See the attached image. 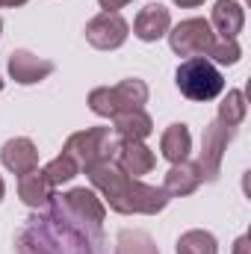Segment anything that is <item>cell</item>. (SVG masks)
<instances>
[{"instance_id": "e0dca14e", "label": "cell", "mask_w": 251, "mask_h": 254, "mask_svg": "<svg viewBox=\"0 0 251 254\" xmlns=\"http://www.w3.org/2000/svg\"><path fill=\"white\" fill-rule=\"evenodd\" d=\"M160 151L169 163H181L187 160L189 151H192V136H189L187 125H169L163 139H160Z\"/></svg>"}, {"instance_id": "3957f363", "label": "cell", "mask_w": 251, "mask_h": 254, "mask_svg": "<svg viewBox=\"0 0 251 254\" xmlns=\"http://www.w3.org/2000/svg\"><path fill=\"white\" fill-rule=\"evenodd\" d=\"M86 175H89V181H92L95 190L104 192V198L110 201V207H113L116 213L130 216V198H133V187H136L139 178H127L113 160H98V163H92V166L86 169Z\"/></svg>"}, {"instance_id": "30bf717a", "label": "cell", "mask_w": 251, "mask_h": 254, "mask_svg": "<svg viewBox=\"0 0 251 254\" xmlns=\"http://www.w3.org/2000/svg\"><path fill=\"white\" fill-rule=\"evenodd\" d=\"M169 30H172V15H169V9L160 6V3H148V6L136 15V21H133V33H136L142 42H157V39H163Z\"/></svg>"}, {"instance_id": "d6986e66", "label": "cell", "mask_w": 251, "mask_h": 254, "mask_svg": "<svg viewBox=\"0 0 251 254\" xmlns=\"http://www.w3.org/2000/svg\"><path fill=\"white\" fill-rule=\"evenodd\" d=\"M178 254H219V243L210 231H187L178 240Z\"/></svg>"}, {"instance_id": "ffe728a7", "label": "cell", "mask_w": 251, "mask_h": 254, "mask_svg": "<svg viewBox=\"0 0 251 254\" xmlns=\"http://www.w3.org/2000/svg\"><path fill=\"white\" fill-rule=\"evenodd\" d=\"M116 254H160L145 231H122L116 240Z\"/></svg>"}, {"instance_id": "7a4b0ae2", "label": "cell", "mask_w": 251, "mask_h": 254, "mask_svg": "<svg viewBox=\"0 0 251 254\" xmlns=\"http://www.w3.org/2000/svg\"><path fill=\"white\" fill-rule=\"evenodd\" d=\"M175 83L181 89V95L189 101H213L222 95L225 89V77L216 65L210 63L207 57H189L178 65V74H175Z\"/></svg>"}, {"instance_id": "ac0fdd59", "label": "cell", "mask_w": 251, "mask_h": 254, "mask_svg": "<svg viewBox=\"0 0 251 254\" xmlns=\"http://www.w3.org/2000/svg\"><path fill=\"white\" fill-rule=\"evenodd\" d=\"M113 98H116V113L122 110H142L148 104V86L136 77H127L119 86H113Z\"/></svg>"}, {"instance_id": "f546056e", "label": "cell", "mask_w": 251, "mask_h": 254, "mask_svg": "<svg viewBox=\"0 0 251 254\" xmlns=\"http://www.w3.org/2000/svg\"><path fill=\"white\" fill-rule=\"evenodd\" d=\"M0 33H3V24H0Z\"/></svg>"}, {"instance_id": "52a82bcc", "label": "cell", "mask_w": 251, "mask_h": 254, "mask_svg": "<svg viewBox=\"0 0 251 254\" xmlns=\"http://www.w3.org/2000/svg\"><path fill=\"white\" fill-rule=\"evenodd\" d=\"M127 21L119 12H101L98 18H92L86 24V42L98 51H116L127 42Z\"/></svg>"}, {"instance_id": "6da1fadb", "label": "cell", "mask_w": 251, "mask_h": 254, "mask_svg": "<svg viewBox=\"0 0 251 254\" xmlns=\"http://www.w3.org/2000/svg\"><path fill=\"white\" fill-rule=\"evenodd\" d=\"M15 254H104V231L80 219L63 195L36 210L15 240Z\"/></svg>"}, {"instance_id": "d4e9b609", "label": "cell", "mask_w": 251, "mask_h": 254, "mask_svg": "<svg viewBox=\"0 0 251 254\" xmlns=\"http://www.w3.org/2000/svg\"><path fill=\"white\" fill-rule=\"evenodd\" d=\"M251 246H249V237H240L237 243H234V254H249Z\"/></svg>"}, {"instance_id": "484cf974", "label": "cell", "mask_w": 251, "mask_h": 254, "mask_svg": "<svg viewBox=\"0 0 251 254\" xmlns=\"http://www.w3.org/2000/svg\"><path fill=\"white\" fill-rule=\"evenodd\" d=\"M172 3H178V6H184V9H192V6H201L204 0H172Z\"/></svg>"}, {"instance_id": "83f0119b", "label": "cell", "mask_w": 251, "mask_h": 254, "mask_svg": "<svg viewBox=\"0 0 251 254\" xmlns=\"http://www.w3.org/2000/svg\"><path fill=\"white\" fill-rule=\"evenodd\" d=\"M3 192H6V187H3V178H0V201H3Z\"/></svg>"}, {"instance_id": "9c48e42d", "label": "cell", "mask_w": 251, "mask_h": 254, "mask_svg": "<svg viewBox=\"0 0 251 254\" xmlns=\"http://www.w3.org/2000/svg\"><path fill=\"white\" fill-rule=\"evenodd\" d=\"M51 71H54V63H48L30 51H12V57H9V74L21 86H33V83L45 80Z\"/></svg>"}, {"instance_id": "8fae6325", "label": "cell", "mask_w": 251, "mask_h": 254, "mask_svg": "<svg viewBox=\"0 0 251 254\" xmlns=\"http://www.w3.org/2000/svg\"><path fill=\"white\" fill-rule=\"evenodd\" d=\"M0 160H3V166H6L9 172L27 175V172H33V169L39 166V151H36V145H33L27 136H18V139H9V142L3 145Z\"/></svg>"}, {"instance_id": "7c38bea8", "label": "cell", "mask_w": 251, "mask_h": 254, "mask_svg": "<svg viewBox=\"0 0 251 254\" xmlns=\"http://www.w3.org/2000/svg\"><path fill=\"white\" fill-rule=\"evenodd\" d=\"M18 195H21V201H24L27 207L42 210V207H48V204L54 201V187H51V181L45 178V172L33 169V172H27V175H18Z\"/></svg>"}, {"instance_id": "44dd1931", "label": "cell", "mask_w": 251, "mask_h": 254, "mask_svg": "<svg viewBox=\"0 0 251 254\" xmlns=\"http://www.w3.org/2000/svg\"><path fill=\"white\" fill-rule=\"evenodd\" d=\"M246 95L240 92V89H231L228 95H225V101L219 104V122L228 127H237L243 125V119H246Z\"/></svg>"}, {"instance_id": "2e32d148", "label": "cell", "mask_w": 251, "mask_h": 254, "mask_svg": "<svg viewBox=\"0 0 251 254\" xmlns=\"http://www.w3.org/2000/svg\"><path fill=\"white\" fill-rule=\"evenodd\" d=\"M246 24V9L237 0H216L213 6V27L222 33V39H237V33Z\"/></svg>"}, {"instance_id": "5b68a950", "label": "cell", "mask_w": 251, "mask_h": 254, "mask_svg": "<svg viewBox=\"0 0 251 254\" xmlns=\"http://www.w3.org/2000/svg\"><path fill=\"white\" fill-rule=\"evenodd\" d=\"M234 139V127L222 125L219 119H213L210 125L204 127V136H201V154H198V172H201V181H216L222 175V157L228 151V142Z\"/></svg>"}, {"instance_id": "ba28073f", "label": "cell", "mask_w": 251, "mask_h": 254, "mask_svg": "<svg viewBox=\"0 0 251 254\" xmlns=\"http://www.w3.org/2000/svg\"><path fill=\"white\" fill-rule=\"evenodd\" d=\"M113 163L125 172L127 178H142L154 169V151L145 142L133 139H119L113 145Z\"/></svg>"}, {"instance_id": "8992f818", "label": "cell", "mask_w": 251, "mask_h": 254, "mask_svg": "<svg viewBox=\"0 0 251 254\" xmlns=\"http://www.w3.org/2000/svg\"><path fill=\"white\" fill-rule=\"evenodd\" d=\"M166 36H169V45L178 57H204L216 42L213 27L204 18H187Z\"/></svg>"}, {"instance_id": "603a6c76", "label": "cell", "mask_w": 251, "mask_h": 254, "mask_svg": "<svg viewBox=\"0 0 251 254\" xmlns=\"http://www.w3.org/2000/svg\"><path fill=\"white\" fill-rule=\"evenodd\" d=\"M207 57L219 65H234V63H240L243 48L237 45V39H222V42H213V48L207 51Z\"/></svg>"}, {"instance_id": "5bb4252c", "label": "cell", "mask_w": 251, "mask_h": 254, "mask_svg": "<svg viewBox=\"0 0 251 254\" xmlns=\"http://www.w3.org/2000/svg\"><path fill=\"white\" fill-rule=\"evenodd\" d=\"M63 201L80 216V219H86V222H95V225H104V216H107V207H104V201L95 195L92 190H86V187H77V190H68L63 195Z\"/></svg>"}, {"instance_id": "cb8c5ba5", "label": "cell", "mask_w": 251, "mask_h": 254, "mask_svg": "<svg viewBox=\"0 0 251 254\" xmlns=\"http://www.w3.org/2000/svg\"><path fill=\"white\" fill-rule=\"evenodd\" d=\"M107 12H116V9H122V6H127V3H133V0H98Z\"/></svg>"}, {"instance_id": "277c9868", "label": "cell", "mask_w": 251, "mask_h": 254, "mask_svg": "<svg viewBox=\"0 0 251 254\" xmlns=\"http://www.w3.org/2000/svg\"><path fill=\"white\" fill-rule=\"evenodd\" d=\"M65 157H71L77 166L89 169L98 160H113V142H110V127H89L80 133H71L63 148Z\"/></svg>"}, {"instance_id": "9a60e30c", "label": "cell", "mask_w": 251, "mask_h": 254, "mask_svg": "<svg viewBox=\"0 0 251 254\" xmlns=\"http://www.w3.org/2000/svg\"><path fill=\"white\" fill-rule=\"evenodd\" d=\"M113 130L122 136V139H133V142H142L145 136H151L154 122L145 110H122L113 116Z\"/></svg>"}, {"instance_id": "7402d4cb", "label": "cell", "mask_w": 251, "mask_h": 254, "mask_svg": "<svg viewBox=\"0 0 251 254\" xmlns=\"http://www.w3.org/2000/svg\"><path fill=\"white\" fill-rule=\"evenodd\" d=\"M77 169H80V166H77L71 157L60 154V157H57V160H51L42 172H45V178L51 181V187H63V184H68V181L77 175Z\"/></svg>"}, {"instance_id": "4fadbf2b", "label": "cell", "mask_w": 251, "mask_h": 254, "mask_svg": "<svg viewBox=\"0 0 251 254\" xmlns=\"http://www.w3.org/2000/svg\"><path fill=\"white\" fill-rule=\"evenodd\" d=\"M198 187H201V172H198L195 163H187V160L172 163V169L166 172V181H163L166 195H178V198L192 195Z\"/></svg>"}, {"instance_id": "f1b7e54d", "label": "cell", "mask_w": 251, "mask_h": 254, "mask_svg": "<svg viewBox=\"0 0 251 254\" xmlns=\"http://www.w3.org/2000/svg\"><path fill=\"white\" fill-rule=\"evenodd\" d=\"M0 92H3V80H0Z\"/></svg>"}, {"instance_id": "4316f807", "label": "cell", "mask_w": 251, "mask_h": 254, "mask_svg": "<svg viewBox=\"0 0 251 254\" xmlns=\"http://www.w3.org/2000/svg\"><path fill=\"white\" fill-rule=\"evenodd\" d=\"M27 0H0V6H24Z\"/></svg>"}]
</instances>
